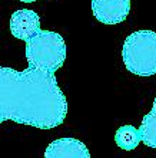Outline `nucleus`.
I'll return each instance as SVG.
<instances>
[{
    "label": "nucleus",
    "instance_id": "f257e3e1",
    "mask_svg": "<svg viewBox=\"0 0 156 158\" xmlns=\"http://www.w3.org/2000/svg\"><path fill=\"white\" fill-rule=\"evenodd\" d=\"M66 114L67 101L54 73L0 68V122L50 129L62 125Z\"/></svg>",
    "mask_w": 156,
    "mask_h": 158
},
{
    "label": "nucleus",
    "instance_id": "f03ea898",
    "mask_svg": "<svg viewBox=\"0 0 156 158\" xmlns=\"http://www.w3.org/2000/svg\"><path fill=\"white\" fill-rule=\"evenodd\" d=\"M66 59V43L56 32L42 30L26 42V60L29 68L54 73L63 66Z\"/></svg>",
    "mask_w": 156,
    "mask_h": 158
},
{
    "label": "nucleus",
    "instance_id": "7ed1b4c3",
    "mask_svg": "<svg viewBox=\"0 0 156 158\" xmlns=\"http://www.w3.org/2000/svg\"><path fill=\"white\" fill-rule=\"evenodd\" d=\"M122 58L126 69L136 76L156 75V32L138 30L125 39Z\"/></svg>",
    "mask_w": 156,
    "mask_h": 158
},
{
    "label": "nucleus",
    "instance_id": "20e7f679",
    "mask_svg": "<svg viewBox=\"0 0 156 158\" xmlns=\"http://www.w3.org/2000/svg\"><path fill=\"white\" fill-rule=\"evenodd\" d=\"M92 12L105 25H118L126 20L130 12V0H92Z\"/></svg>",
    "mask_w": 156,
    "mask_h": 158
},
{
    "label": "nucleus",
    "instance_id": "39448f33",
    "mask_svg": "<svg viewBox=\"0 0 156 158\" xmlns=\"http://www.w3.org/2000/svg\"><path fill=\"white\" fill-rule=\"evenodd\" d=\"M10 32L16 39L29 42L42 32L40 17L36 12L29 9L16 10L10 17Z\"/></svg>",
    "mask_w": 156,
    "mask_h": 158
},
{
    "label": "nucleus",
    "instance_id": "423d86ee",
    "mask_svg": "<svg viewBox=\"0 0 156 158\" xmlns=\"http://www.w3.org/2000/svg\"><path fill=\"white\" fill-rule=\"evenodd\" d=\"M45 158H90L87 147L76 138H59L49 144Z\"/></svg>",
    "mask_w": 156,
    "mask_h": 158
},
{
    "label": "nucleus",
    "instance_id": "0eeeda50",
    "mask_svg": "<svg viewBox=\"0 0 156 158\" xmlns=\"http://www.w3.org/2000/svg\"><path fill=\"white\" fill-rule=\"evenodd\" d=\"M140 138L146 147L156 148V98L153 102L152 111L146 114L142 119V124L139 127Z\"/></svg>",
    "mask_w": 156,
    "mask_h": 158
},
{
    "label": "nucleus",
    "instance_id": "6e6552de",
    "mask_svg": "<svg viewBox=\"0 0 156 158\" xmlns=\"http://www.w3.org/2000/svg\"><path fill=\"white\" fill-rule=\"evenodd\" d=\"M115 141L119 148H122L125 151H132L139 145L142 138H140L139 129L135 128L133 125H123L116 131Z\"/></svg>",
    "mask_w": 156,
    "mask_h": 158
},
{
    "label": "nucleus",
    "instance_id": "1a4fd4ad",
    "mask_svg": "<svg viewBox=\"0 0 156 158\" xmlns=\"http://www.w3.org/2000/svg\"><path fill=\"white\" fill-rule=\"evenodd\" d=\"M19 2H23V3H33V2H37V0H19Z\"/></svg>",
    "mask_w": 156,
    "mask_h": 158
}]
</instances>
